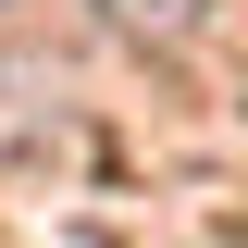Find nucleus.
Wrapping results in <instances>:
<instances>
[{
	"instance_id": "obj_1",
	"label": "nucleus",
	"mask_w": 248,
	"mask_h": 248,
	"mask_svg": "<svg viewBox=\"0 0 248 248\" xmlns=\"http://www.w3.org/2000/svg\"><path fill=\"white\" fill-rule=\"evenodd\" d=\"M99 13H112V25H137V37H186L211 0H99Z\"/></svg>"
}]
</instances>
